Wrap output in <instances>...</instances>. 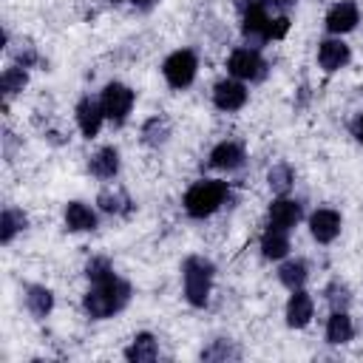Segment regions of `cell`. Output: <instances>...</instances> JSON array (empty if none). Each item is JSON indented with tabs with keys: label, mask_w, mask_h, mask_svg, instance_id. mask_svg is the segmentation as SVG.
I'll return each instance as SVG.
<instances>
[{
	"label": "cell",
	"mask_w": 363,
	"mask_h": 363,
	"mask_svg": "<svg viewBox=\"0 0 363 363\" xmlns=\"http://www.w3.org/2000/svg\"><path fill=\"white\" fill-rule=\"evenodd\" d=\"M130 298V286L122 281V278H111V281H102V284H91V289L85 292L82 298V306L91 318L102 320V318H111L113 312H119Z\"/></svg>",
	"instance_id": "1"
},
{
	"label": "cell",
	"mask_w": 363,
	"mask_h": 363,
	"mask_svg": "<svg viewBox=\"0 0 363 363\" xmlns=\"http://www.w3.org/2000/svg\"><path fill=\"white\" fill-rule=\"evenodd\" d=\"M227 193H230L227 182H221V179H201V182H196L184 193V210L193 218H204V216L216 213L224 204Z\"/></svg>",
	"instance_id": "2"
},
{
	"label": "cell",
	"mask_w": 363,
	"mask_h": 363,
	"mask_svg": "<svg viewBox=\"0 0 363 363\" xmlns=\"http://www.w3.org/2000/svg\"><path fill=\"white\" fill-rule=\"evenodd\" d=\"M213 272L216 267L201 258V255H190L182 264V278H184V298L193 306H204L210 298V284H213Z\"/></svg>",
	"instance_id": "3"
},
{
	"label": "cell",
	"mask_w": 363,
	"mask_h": 363,
	"mask_svg": "<svg viewBox=\"0 0 363 363\" xmlns=\"http://www.w3.org/2000/svg\"><path fill=\"white\" fill-rule=\"evenodd\" d=\"M196 68H199L196 54L187 51V48H179V51H173V54L164 60L162 74H164V79H167L170 88H187V85L196 79Z\"/></svg>",
	"instance_id": "4"
},
{
	"label": "cell",
	"mask_w": 363,
	"mask_h": 363,
	"mask_svg": "<svg viewBox=\"0 0 363 363\" xmlns=\"http://www.w3.org/2000/svg\"><path fill=\"white\" fill-rule=\"evenodd\" d=\"M227 68L235 79H250V82L264 79V74H267V62L258 54V48H235L227 60Z\"/></svg>",
	"instance_id": "5"
},
{
	"label": "cell",
	"mask_w": 363,
	"mask_h": 363,
	"mask_svg": "<svg viewBox=\"0 0 363 363\" xmlns=\"http://www.w3.org/2000/svg\"><path fill=\"white\" fill-rule=\"evenodd\" d=\"M133 91L128 88V85H122V82H108L105 85V91H102V111H105V116L111 119V122H125V116L130 113V108H133Z\"/></svg>",
	"instance_id": "6"
},
{
	"label": "cell",
	"mask_w": 363,
	"mask_h": 363,
	"mask_svg": "<svg viewBox=\"0 0 363 363\" xmlns=\"http://www.w3.org/2000/svg\"><path fill=\"white\" fill-rule=\"evenodd\" d=\"M357 23H360V11H357V6H354L352 0L335 3V6L329 9V14H326V28H329L332 34H346V31H352Z\"/></svg>",
	"instance_id": "7"
},
{
	"label": "cell",
	"mask_w": 363,
	"mask_h": 363,
	"mask_svg": "<svg viewBox=\"0 0 363 363\" xmlns=\"http://www.w3.org/2000/svg\"><path fill=\"white\" fill-rule=\"evenodd\" d=\"M213 102H216L218 111H238L247 102V88L235 79H221L213 88Z\"/></svg>",
	"instance_id": "8"
},
{
	"label": "cell",
	"mask_w": 363,
	"mask_h": 363,
	"mask_svg": "<svg viewBox=\"0 0 363 363\" xmlns=\"http://www.w3.org/2000/svg\"><path fill=\"white\" fill-rule=\"evenodd\" d=\"M309 230H312L315 241H320V244L335 241L337 233H340V213H335V210H329V207L312 213V218H309Z\"/></svg>",
	"instance_id": "9"
},
{
	"label": "cell",
	"mask_w": 363,
	"mask_h": 363,
	"mask_svg": "<svg viewBox=\"0 0 363 363\" xmlns=\"http://www.w3.org/2000/svg\"><path fill=\"white\" fill-rule=\"evenodd\" d=\"M241 31H244V37L250 40V45H255V48H258L261 43H267V40H269V17H267L264 6L250 9V11L244 14Z\"/></svg>",
	"instance_id": "10"
},
{
	"label": "cell",
	"mask_w": 363,
	"mask_h": 363,
	"mask_svg": "<svg viewBox=\"0 0 363 363\" xmlns=\"http://www.w3.org/2000/svg\"><path fill=\"white\" fill-rule=\"evenodd\" d=\"M102 119H105L102 102H96V99L85 96V99L77 105V125H79V130H82L88 139L99 133V128H102Z\"/></svg>",
	"instance_id": "11"
},
{
	"label": "cell",
	"mask_w": 363,
	"mask_h": 363,
	"mask_svg": "<svg viewBox=\"0 0 363 363\" xmlns=\"http://www.w3.org/2000/svg\"><path fill=\"white\" fill-rule=\"evenodd\" d=\"M318 62L323 71H340L346 62H349V45L343 40H323L320 48H318Z\"/></svg>",
	"instance_id": "12"
},
{
	"label": "cell",
	"mask_w": 363,
	"mask_h": 363,
	"mask_svg": "<svg viewBox=\"0 0 363 363\" xmlns=\"http://www.w3.org/2000/svg\"><path fill=\"white\" fill-rule=\"evenodd\" d=\"M301 221V204L292 199H275L269 204V224L281 230H292Z\"/></svg>",
	"instance_id": "13"
},
{
	"label": "cell",
	"mask_w": 363,
	"mask_h": 363,
	"mask_svg": "<svg viewBox=\"0 0 363 363\" xmlns=\"http://www.w3.org/2000/svg\"><path fill=\"white\" fill-rule=\"evenodd\" d=\"M312 320V298L303 289H292V298L286 303V323L292 329H303Z\"/></svg>",
	"instance_id": "14"
},
{
	"label": "cell",
	"mask_w": 363,
	"mask_h": 363,
	"mask_svg": "<svg viewBox=\"0 0 363 363\" xmlns=\"http://www.w3.org/2000/svg\"><path fill=\"white\" fill-rule=\"evenodd\" d=\"M210 164L218 170H235L244 164V147L238 142H221L210 153Z\"/></svg>",
	"instance_id": "15"
},
{
	"label": "cell",
	"mask_w": 363,
	"mask_h": 363,
	"mask_svg": "<svg viewBox=\"0 0 363 363\" xmlns=\"http://www.w3.org/2000/svg\"><path fill=\"white\" fill-rule=\"evenodd\" d=\"M289 230H281V227H267V233L261 235V252H264V258H269V261H278V258H284L286 252H289V235H286Z\"/></svg>",
	"instance_id": "16"
},
{
	"label": "cell",
	"mask_w": 363,
	"mask_h": 363,
	"mask_svg": "<svg viewBox=\"0 0 363 363\" xmlns=\"http://www.w3.org/2000/svg\"><path fill=\"white\" fill-rule=\"evenodd\" d=\"M65 227L74 230V233H85V230H94L96 227V216L88 204L82 201H68L65 204Z\"/></svg>",
	"instance_id": "17"
},
{
	"label": "cell",
	"mask_w": 363,
	"mask_h": 363,
	"mask_svg": "<svg viewBox=\"0 0 363 363\" xmlns=\"http://www.w3.org/2000/svg\"><path fill=\"white\" fill-rule=\"evenodd\" d=\"M156 354H159V346H156V337L150 332H139L130 340V346L125 349V357L130 363H150V360H156Z\"/></svg>",
	"instance_id": "18"
},
{
	"label": "cell",
	"mask_w": 363,
	"mask_h": 363,
	"mask_svg": "<svg viewBox=\"0 0 363 363\" xmlns=\"http://www.w3.org/2000/svg\"><path fill=\"white\" fill-rule=\"evenodd\" d=\"M88 167H91V173L96 179H113L119 173V153H116V147H99L91 156Z\"/></svg>",
	"instance_id": "19"
},
{
	"label": "cell",
	"mask_w": 363,
	"mask_h": 363,
	"mask_svg": "<svg viewBox=\"0 0 363 363\" xmlns=\"http://www.w3.org/2000/svg\"><path fill=\"white\" fill-rule=\"evenodd\" d=\"M354 335V326H352V318L346 312H332L329 323H326V340L340 346V343H349Z\"/></svg>",
	"instance_id": "20"
},
{
	"label": "cell",
	"mask_w": 363,
	"mask_h": 363,
	"mask_svg": "<svg viewBox=\"0 0 363 363\" xmlns=\"http://www.w3.org/2000/svg\"><path fill=\"white\" fill-rule=\"evenodd\" d=\"M51 306H54L51 289H45V286H28V289H26V309H28L34 318H45V315L51 312Z\"/></svg>",
	"instance_id": "21"
},
{
	"label": "cell",
	"mask_w": 363,
	"mask_h": 363,
	"mask_svg": "<svg viewBox=\"0 0 363 363\" xmlns=\"http://www.w3.org/2000/svg\"><path fill=\"white\" fill-rule=\"evenodd\" d=\"M167 136H170V125H167L164 116H153V119H147V122L142 125V142L150 145V147L164 145Z\"/></svg>",
	"instance_id": "22"
},
{
	"label": "cell",
	"mask_w": 363,
	"mask_h": 363,
	"mask_svg": "<svg viewBox=\"0 0 363 363\" xmlns=\"http://www.w3.org/2000/svg\"><path fill=\"white\" fill-rule=\"evenodd\" d=\"M20 230H26V216L20 210H14V207H6L3 216H0V241L3 244H11V238Z\"/></svg>",
	"instance_id": "23"
},
{
	"label": "cell",
	"mask_w": 363,
	"mask_h": 363,
	"mask_svg": "<svg viewBox=\"0 0 363 363\" xmlns=\"http://www.w3.org/2000/svg\"><path fill=\"white\" fill-rule=\"evenodd\" d=\"M306 264L303 261H286L281 269H278V278H281V284L286 286V289H303V284H306Z\"/></svg>",
	"instance_id": "24"
},
{
	"label": "cell",
	"mask_w": 363,
	"mask_h": 363,
	"mask_svg": "<svg viewBox=\"0 0 363 363\" xmlns=\"http://www.w3.org/2000/svg\"><path fill=\"white\" fill-rule=\"evenodd\" d=\"M96 204L105 213H130V207H133V201L128 199L125 190H102L99 199H96Z\"/></svg>",
	"instance_id": "25"
},
{
	"label": "cell",
	"mask_w": 363,
	"mask_h": 363,
	"mask_svg": "<svg viewBox=\"0 0 363 363\" xmlns=\"http://www.w3.org/2000/svg\"><path fill=\"white\" fill-rule=\"evenodd\" d=\"M23 85H26V68L11 65V68L3 71V77H0V88H3V96H6V99L14 96L17 91H23Z\"/></svg>",
	"instance_id": "26"
},
{
	"label": "cell",
	"mask_w": 363,
	"mask_h": 363,
	"mask_svg": "<svg viewBox=\"0 0 363 363\" xmlns=\"http://www.w3.org/2000/svg\"><path fill=\"white\" fill-rule=\"evenodd\" d=\"M292 179H295V176H292V167H289V164H284V162H281V164H275V167L267 173L269 190H272V193H281V196L292 187Z\"/></svg>",
	"instance_id": "27"
},
{
	"label": "cell",
	"mask_w": 363,
	"mask_h": 363,
	"mask_svg": "<svg viewBox=\"0 0 363 363\" xmlns=\"http://www.w3.org/2000/svg\"><path fill=\"white\" fill-rule=\"evenodd\" d=\"M85 275H88L91 284H102V281H111V278H113V267H111L108 258L96 255V258H91V261L85 264Z\"/></svg>",
	"instance_id": "28"
},
{
	"label": "cell",
	"mask_w": 363,
	"mask_h": 363,
	"mask_svg": "<svg viewBox=\"0 0 363 363\" xmlns=\"http://www.w3.org/2000/svg\"><path fill=\"white\" fill-rule=\"evenodd\" d=\"M238 357V349L230 340H213L207 349H201V360H233Z\"/></svg>",
	"instance_id": "29"
},
{
	"label": "cell",
	"mask_w": 363,
	"mask_h": 363,
	"mask_svg": "<svg viewBox=\"0 0 363 363\" xmlns=\"http://www.w3.org/2000/svg\"><path fill=\"white\" fill-rule=\"evenodd\" d=\"M326 298H329V306H332V312H346V306H349V301H352V295H349V289L343 286V284H332L329 289H326Z\"/></svg>",
	"instance_id": "30"
},
{
	"label": "cell",
	"mask_w": 363,
	"mask_h": 363,
	"mask_svg": "<svg viewBox=\"0 0 363 363\" xmlns=\"http://www.w3.org/2000/svg\"><path fill=\"white\" fill-rule=\"evenodd\" d=\"M286 31H289V20H286V17L269 20V40H281Z\"/></svg>",
	"instance_id": "31"
},
{
	"label": "cell",
	"mask_w": 363,
	"mask_h": 363,
	"mask_svg": "<svg viewBox=\"0 0 363 363\" xmlns=\"http://www.w3.org/2000/svg\"><path fill=\"white\" fill-rule=\"evenodd\" d=\"M17 62H20L23 68H31V65L37 62V51H34L31 45H23V48L17 51Z\"/></svg>",
	"instance_id": "32"
},
{
	"label": "cell",
	"mask_w": 363,
	"mask_h": 363,
	"mask_svg": "<svg viewBox=\"0 0 363 363\" xmlns=\"http://www.w3.org/2000/svg\"><path fill=\"white\" fill-rule=\"evenodd\" d=\"M233 6H235L241 14H247L250 9H258V6H264V0H233Z\"/></svg>",
	"instance_id": "33"
},
{
	"label": "cell",
	"mask_w": 363,
	"mask_h": 363,
	"mask_svg": "<svg viewBox=\"0 0 363 363\" xmlns=\"http://www.w3.org/2000/svg\"><path fill=\"white\" fill-rule=\"evenodd\" d=\"M352 133H354V139L363 145V113L354 119V125H352Z\"/></svg>",
	"instance_id": "34"
},
{
	"label": "cell",
	"mask_w": 363,
	"mask_h": 363,
	"mask_svg": "<svg viewBox=\"0 0 363 363\" xmlns=\"http://www.w3.org/2000/svg\"><path fill=\"white\" fill-rule=\"evenodd\" d=\"M136 9H142V11H147V9H153L156 6V0H130Z\"/></svg>",
	"instance_id": "35"
},
{
	"label": "cell",
	"mask_w": 363,
	"mask_h": 363,
	"mask_svg": "<svg viewBox=\"0 0 363 363\" xmlns=\"http://www.w3.org/2000/svg\"><path fill=\"white\" fill-rule=\"evenodd\" d=\"M272 6H278V9H289V6H295V0H269Z\"/></svg>",
	"instance_id": "36"
},
{
	"label": "cell",
	"mask_w": 363,
	"mask_h": 363,
	"mask_svg": "<svg viewBox=\"0 0 363 363\" xmlns=\"http://www.w3.org/2000/svg\"><path fill=\"white\" fill-rule=\"evenodd\" d=\"M113 3H116V0H113Z\"/></svg>",
	"instance_id": "37"
}]
</instances>
